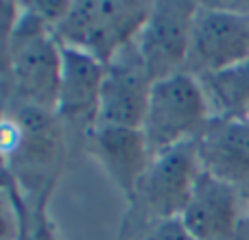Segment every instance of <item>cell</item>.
I'll list each match as a JSON object with an SVG mask.
<instances>
[{
	"mask_svg": "<svg viewBox=\"0 0 249 240\" xmlns=\"http://www.w3.org/2000/svg\"><path fill=\"white\" fill-rule=\"evenodd\" d=\"M86 146L109 181L133 201L138 184L151 162L149 146L140 129L94 122L86 129Z\"/></svg>",
	"mask_w": 249,
	"mask_h": 240,
	"instance_id": "ba28073f",
	"label": "cell"
},
{
	"mask_svg": "<svg viewBox=\"0 0 249 240\" xmlns=\"http://www.w3.org/2000/svg\"><path fill=\"white\" fill-rule=\"evenodd\" d=\"M241 232H249V199H247V207H245V219H243ZM241 232H238V234H241Z\"/></svg>",
	"mask_w": 249,
	"mask_h": 240,
	"instance_id": "e0dca14e",
	"label": "cell"
},
{
	"mask_svg": "<svg viewBox=\"0 0 249 240\" xmlns=\"http://www.w3.org/2000/svg\"><path fill=\"white\" fill-rule=\"evenodd\" d=\"M149 11V2H70L53 33L64 46L81 48L109 64L136 42Z\"/></svg>",
	"mask_w": 249,
	"mask_h": 240,
	"instance_id": "3957f363",
	"label": "cell"
},
{
	"mask_svg": "<svg viewBox=\"0 0 249 240\" xmlns=\"http://www.w3.org/2000/svg\"><path fill=\"white\" fill-rule=\"evenodd\" d=\"M4 57L18 103L57 114L61 44L51 26L44 24L26 4L20 7Z\"/></svg>",
	"mask_w": 249,
	"mask_h": 240,
	"instance_id": "6da1fadb",
	"label": "cell"
},
{
	"mask_svg": "<svg viewBox=\"0 0 249 240\" xmlns=\"http://www.w3.org/2000/svg\"><path fill=\"white\" fill-rule=\"evenodd\" d=\"M142 240H195V238L184 225L181 216H175V219H164L151 223V227L144 232Z\"/></svg>",
	"mask_w": 249,
	"mask_h": 240,
	"instance_id": "2e32d148",
	"label": "cell"
},
{
	"mask_svg": "<svg viewBox=\"0 0 249 240\" xmlns=\"http://www.w3.org/2000/svg\"><path fill=\"white\" fill-rule=\"evenodd\" d=\"M20 240H59L46 214V206L26 207L24 229H22Z\"/></svg>",
	"mask_w": 249,
	"mask_h": 240,
	"instance_id": "9a60e30c",
	"label": "cell"
},
{
	"mask_svg": "<svg viewBox=\"0 0 249 240\" xmlns=\"http://www.w3.org/2000/svg\"><path fill=\"white\" fill-rule=\"evenodd\" d=\"M18 114L24 122V142L4 172L16 181L22 197H33L35 206H46L64 159V137L57 114L18 103Z\"/></svg>",
	"mask_w": 249,
	"mask_h": 240,
	"instance_id": "277c9868",
	"label": "cell"
},
{
	"mask_svg": "<svg viewBox=\"0 0 249 240\" xmlns=\"http://www.w3.org/2000/svg\"><path fill=\"white\" fill-rule=\"evenodd\" d=\"M247 120H249V114H247Z\"/></svg>",
	"mask_w": 249,
	"mask_h": 240,
	"instance_id": "d6986e66",
	"label": "cell"
},
{
	"mask_svg": "<svg viewBox=\"0 0 249 240\" xmlns=\"http://www.w3.org/2000/svg\"><path fill=\"white\" fill-rule=\"evenodd\" d=\"M197 13L193 2H153L133 48L151 81L186 70L190 33Z\"/></svg>",
	"mask_w": 249,
	"mask_h": 240,
	"instance_id": "8992f818",
	"label": "cell"
},
{
	"mask_svg": "<svg viewBox=\"0 0 249 240\" xmlns=\"http://www.w3.org/2000/svg\"><path fill=\"white\" fill-rule=\"evenodd\" d=\"M249 57V13L197 4L186 72L206 77Z\"/></svg>",
	"mask_w": 249,
	"mask_h": 240,
	"instance_id": "5b68a950",
	"label": "cell"
},
{
	"mask_svg": "<svg viewBox=\"0 0 249 240\" xmlns=\"http://www.w3.org/2000/svg\"><path fill=\"white\" fill-rule=\"evenodd\" d=\"M107 64L74 46L61 44V77L57 116L90 127L96 120Z\"/></svg>",
	"mask_w": 249,
	"mask_h": 240,
	"instance_id": "7c38bea8",
	"label": "cell"
},
{
	"mask_svg": "<svg viewBox=\"0 0 249 240\" xmlns=\"http://www.w3.org/2000/svg\"><path fill=\"white\" fill-rule=\"evenodd\" d=\"M151 77L146 74L133 44L107 64L94 122L140 129L144 120L151 92Z\"/></svg>",
	"mask_w": 249,
	"mask_h": 240,
	"instance_id": "8fae6325",
	"label": "cell"
},
{
	"mask_svg": "<svg viewBox=\"0 0 249 240\" xmlns=\"http://www.w3.org/2000/svg\"><path fill=\"white\" fill-rule=\"evenodd\" d=\"M201 164L197 159L195 140L151 157L133 201L153 221L181 216L197 184Z\"/></svg>",
	"mask_w": 249,
	"mask_h": 240,
	"instance_id": "52a82bcc",
	"label": "cell"
},
{
	"mask_svg": "<svg viewBox=\"0 0 249 240\" xmlns=\"http://www.w3.org/2000/svg\"><path fill=\"white\" fill-rule=\"evenodd\" d=\"M245 207L243 194L234 186L201 171L181 221L195 240H236Z\"/></svg>",
	"mask_w": 249,
	"mask_h": 240,
	"instance_id": "30bf717a",
	"label": "cell"
},
{
	"mask_svg": "<svg viewBox=\"0 0 249 240\" xmlns=\"http://www.w3.org/2000/svg\"><path fill=\"white\" fill-rule=\"evenodd\" d=\"M26 219V203L16 181L0 171V240H20Z\"/></svg>",
	"mask_w": 249,
	"mask_h": 240,
	"instance_id": "5bb4252c",
	"label": "cell"
},
{
	"mask_svg": "<svg viewBox=\"0 0 249 240\" xmlns=\"http://www.w3.org/2000/svg\"><path fill=\"white\" fill-rule=\"evenodd\" d=\"M0 57H4V46H2V39H0Z\"/></svg>",
	"mask_w": 249,
	"mask_h": 240,
	"instance_id": "ac0fdd59",
	"label": "cell"
},
{
	"mask_svg": "<svg viewBox=\"0 0 249 240\" xmlns=\"http://www.w3.org/2000/svg\"><path fill=\"white\" fill-rule=\"evenodd\" d=\"M206 99L210 103L212 116L247 118L249 114V57L199 77Z\"/></svg>",
	"mask_w": 249,
	"mask_h": 240,
	"instance_id": "4fadbf2b",
	"label": "cell"
},
{
	"mask_svg": "<svg viewBox=\"0 0 249 240\" xmlns=\"http://www.w3.org/2000/svg\"><path fill=\"white\" fill-rule=\"evenodd\" d=\"M201 171L249 192V120L212 116L195 137Z\"/></svg>",
	"mask_w": 249,
	"mask_h": 240,
	"instance_id": "9c48e42d",
	"label": "cell"
},
{
	"mask_svg": "<svg viewBox=\"0 0 249 240\" xmlns=\"http://www.w3.org/2000/svg\"><path fill=\"white\" fill-rule=\"evenodd\" d=\"M210 118L212 109L201 81L181 70L153 81L140 131L151 157H155L164 151L193 142Z\"/></svg>",
	"mask_w": 249,
	"mask_h": 240,
	"instance_id": "7a4b0ae2",
	"label": "cell"
}]
</instances>
